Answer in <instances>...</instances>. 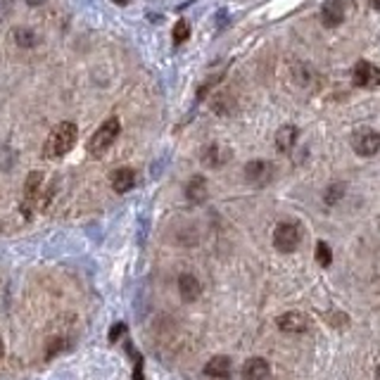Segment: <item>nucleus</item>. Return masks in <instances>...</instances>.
I'll return each instance as SVG.
<instances>
[{"mask_svg": "<svg viewBox=\"0 0 380 380\" xmlns=\"http://www.w3.org/2000/svg\"><path fill=\"white\" fill-rule=\"evenodd\" d=\"M76 138H79V128L71 121H62L50 131V136L45 138L43 145V157L45 159H60L64 157L71 147L76 145Z\"/></svg>", "mask_w": 380, "mask_h": 380, "instance_id": "obj_1", "label": "nucleus"}, {"mask_svg": "<svg viewBox=\"0 0 380 380\" xmlns=\"http://www.w3.org/2000/svg\"><path fill=\"white\" fill-rule=\"evenodd\" d=\"M119 131H121L119 119H115V117H112V119H107V121H102V126L97 128V131L93 133V138L88 141L91 157H102V155H105V152L110 150L112 145H115Z\"/></svg>", "mask_w": 380, "mask_h": 380, "instance_id": "obj_2", "label": "nucleus"}, {"mask_svg": "<svg viewBox=\"0 0 380 380\" xmlns=\"http://www.w3.org/2000/svg\"><path fill=\"white\" fill-rule=\"evenodd\" d=\"M300 240H302L300 224L283 222V224L276 226V233H274L276 250H281V252H295V250L300 248Z\"/></svg>", "mask_w": 380, "mask_h": 380, "instance_id": "obj_3", "label": "nucleus"}, {"mask_svg": "<svg viewBox=\"0 0 380 380\" xmlns=\"http://www.w3.org/2000/svg\"><path fill=\"white\" fill-rule=\"evenodd\" d=\"M352 147L357 155L361 157H371L380 150V133H376L373 128H359L352 136Z\"/></svg>", "mask_w": 380, "mask_h": 380, "instance_id": "obj_4", "label": "nucleus"}, {"mask_svg": "<svg viewBox=\"0 0 380 380\" xmlns=\"http://www.w3.org/2000/svg\"><path fill=\"white\" fill-rule=\"evenodd\" d=\"M352 81H354V86H359V88H378L380 86V69L376 64L361 60V62L354 64Z\"/></svg>", "mask_w": 380, "mask_h": 380, "instance_id": "obj_5", "label": "nucleus"}, {"mask_svg": "<svg viewBox=\"0 0 380 380\" xmlns=\"http://www.w3.org/2000/svg\"><path fill=\"white\" fill-rule=\"evenodd\" d=\"M40 188H43V174H40V171H32L27 176V186H24V200H22L24 217H32L36 202L40 200Z\"/></svg>", "mask_w": 380, "mask_h": 380, "instance_id": "obj_6", "label": "nucleus"}, {"mask_svg": "<svg viewBox=\"0 0 380 380\" xmlns=\"http://www.w3.org/2000/svg\"><path fill=\"white\" fill-rule=\"evenodd\" d=\"M245 178L254 186H266L274 178V164L264 162V159H254L245 167Z\"/></svg>", "mask_w": 380, "mask_h": 380, "instance_id": "obj_7", "label": "nucleus"}, {"mask_svg": "<svg viewBox=\"0 0 380 380\" xmlns=\"http://www.w3.org/2000/svg\"><path fill=\"white\" fill-rule=\"evenodd\" d=\"M321 19L328 29H335L337 24H342V19H345V5H342V0H328L321 10Z\"/></svg>", "mask_w": 380, "mask_h": 380, "instance_id": "obj_8", "label": "nucleus"}, {"mask_svg": "<svg viewBox=\"0 0 380 380\" xmlns=\"http://www.w3.org/2000/svg\"><path fill=\"white\" fill-rule=\"evenodd\" d=\"M202 159L207 167L217 169L222 167V164H226L230 159V150L226 145H219V143H212V145H207V150L202 152Z\"/></svg>", "mask_w": 380, "mask_h": 380, "instance_id": "obj_9", "label": "nucleus"}, {"mask_svg": "<svg viewBox=\"0 0 380 380\" xmlns=\"http://www.w3.org/2000/svg\"><path fill=\"white\" fill-rule=\"evenodd\" d=\"M307 326H309V321H307V316L297 314V311H287L278 318V328L285 333H305Z\"/></svg>", "mask_w": 380, "mask_h": 380, "instance_id": "obj_10", "label": "nucleus"}, {"mask_svg": "<svg viewBox=\"0 0 380 380\" xmlns=\"http://www.w3.org/2000/svg\"><path fill=\"white\" fill-rule=\"evenodd\" d=\"M110 183L117 193H128V190L136 186V171H133V169H117V171L112 174Z\"/></svg>", "mask_w": 380, "mask_h": 380, "instance_id": "obj_11", "label": "nucleus"}, {"mask_svg": "<svg viewBox=\"0 0 380 380\" xmlns=\"http://www.w3.org/2000/svg\"><path fill=\"white\" fill-rule=\"evenodd\" d=\"M266 376H269V361H266V359L254 357L243 366V378L245 380H264Z\"/></svg>", "mask_w": 380, "mask_h": 380, "instance_id": "obj_12", "label": "nucleus"}, {"mask_svg": "<svg viewBox=\"0 0 380 380\" xmlns=\"http://www.w3.org/2000/svg\"><path fill=\"white\" fill-rule=\"evenodd\" d=\"M186 198L190 200V202H195V204L204 202V200H207V181H204L202 176H193V178H190L188 186H186Z\"/></svg>", "mask_w": 380, "mask_h": 380, "instance_id": "obj_13", "label": "nucleus"}, {"mask_svg": "<svg viewBox=\"0 0 380 380\" xmlns=\"http://www.w3.org/2000/svg\"><path fill=\"white\" fill-rule=\"evenodd\" d=\"M297 136H300V131H297V126H292V124L278 128V133H276V147H278L281 152H287L297 143Z\"/></svg>", "mask_w": 380, "mask_h": 380, "instance_id": "obj_14", "label": "nucleus"}, {"mask_svg": "<svg viewBox=\"0 0 380 380\" xmlns=\"http://www.w3.org/2000/svg\"><path fill=\"white\" fill-rule=\"evenodd\" d=\"M178 287H181V295H183V300L186 302H195L200 297V292H202V285H200L198 278L190 276V274L178 278Z\"/></svg>", "mask_w": 380, "mask_h": 380, "instance_id": "obj_15", "label": "nucleus"}, {"mask_svg": "<svg viewBox=\"0 0 380 380\" xmlns=\"http://www.w3.org/2000/svg\"><path fill=\"white\" fill-rule=\"evenodd\" d=\"M204 373L212 378H228L230 376V359L228 357H214L204 366Z\"/></svg>", "mask_w": 380, "mask_h": 380, "instance_id": "obj_16", "label": "nucleus"}, {"mask_svg": "<svg viewBox=\"0 0 380 380\" xmlns=\"http://www.w3.org/2000/svg\"><path fill=\"white\" fill-rule=\"evenodd\" d=\"M14 40H17L19 48H32V45L38 43V36H36V32H32V29L19 27V29H14Z\"/></svg>", "mask_w": 380, "mask_h": 380, "instance_id": "obj_17", "label": "nucleus"}, {"mask_svg": "<svg viewBox=\"0 0 380 380\" xmlns=\"http://www.w3.org/2000/svg\"><path fill=\"white\" fill-rule=\"evenodd\" d=\"M188 38H190V24L186 22V19H181V22L174 27V45L186 43Z\"/></svg>", "mask_w": 380, "mask_h": 380, "instance_id": "obj_18", "label": "nucleus"}, {"mask_svg": "<svg viewBox=\"0 0 380 380\" xmlns=\"http://www.w3.org/2000/svg\"><path fill=\"white\" fill-rule=\"evenodd\" d=\"M342 195H345V186L335 181V183H331V186H328L326 193H323V200H326L328 204H335L337 200L342 198Z\"/></svg>", "mask_w": 380, "mask_h": 380, "instance_id": "obj_19", "label": "nucleus"}, {"mask_svg": "<svg viewBox=\"0 0 380 380\" xmlns=\"http://www.w3.org/2000/svg\"><path fill=\"white\" fill-rule=\"evenodd\" d=\"M316 261H318L321 266H331L333 252H331V248H328L326 243H318V245H316Z\"/></svg>", "mask_w": 380, "mask_h": 380, "instance_id": "obj_20", "label": "nucleus"}, {"mask_svg": "<svg viewBox=\"0 0 380 380\" xmlns=\"http://www.w3.org/2000/svg\"><path fill=\"white\" fill-rule=\"evenodd\" d=\"M14 162H17V155L10 147H0V169H12Z\"/></svg>", "mask_w": 380, "mask_h": 380, "instance_id": "obj_21", "label": "nucleus"}, {"mask_svg": "<svg viewBox=\"0 0 380 380\" xmlns=\"http://www.w3.org/2000/svg\"><path fill=\"white\" fill-rule=\"evenodd\" d=\"M371 8L378 10V12H380V0H371Z\"/></svg>", "mask_w": 380, "mask_h": 380, "instance_id": "obj_22", "label": "nucleus"}, {"mask_svg": "<svg viewBox=\"0 0 380 380\" xmlns=\"http://www.w3.org/2000/svg\"><path fill=\"white\" fill-rule=\"evenodd\" d=\"M376 378L380 380V366H378V371H376Z\"/></svg>", "mask_w": 380, "mask_h": 380, "instance_id": "obj_23", "label": "nucleus"}, {"mask_svg": "<svg viewBox=\"0 0 380 380\" xmlns=\"http://www.w3.org/2000/svg\"><path fill=\"white\" fill-rule=\"evenodd\" d=\"M0 357H3V342H0Z\"/></svg>", "mask_w": 380, "mask_h": 380, "instance_id": "obj_24", "label": "nucleus"}]
</instances>
